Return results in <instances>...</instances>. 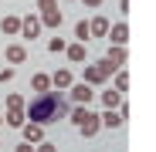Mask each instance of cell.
Segmentation results:
<instances>
[{
	"mask_svg": "<svg viewBox=\"0 0 156 152\" xmlns=\"http://www.w3.org/2000/svg\"><path fill=\"white\" fill-rule=\"evenodd\" d=\"M14 152H37V149H34V145H31V142H20V145H17V149H14Z\"/></svg>",
	"mask_w": 156,
	"mask_h": 152,
	"instance_id": "25",
	"label": "cell"
},
{
	"mask_svg": "<svg viewBox=\"0 0 156 152\" xmlns=\"http://www.w3.org/2000/svg\"><path fill=\"white\" fill-rule=\"evenodd\" d=\"M37 152H58V149L51 145V142H41V145H37Z\"/></svg>",
	"mask_w": 156,
	"mask_h": 152,
	"instance_id": "26",
	"label": "cell"
},
{
	"mask_svg": "<svg viewBox=\"0 0 156 152\" xmlns=\"http://www.w3.org/2000/svg\"><path fill=\"white\" fill-rule=\"evenodd\" d=\"M98 118H102L105 129H122V115H119V112H109V108H105V115H98Z\"/></svg>",
	"mask_w": 156,
	"mask_h": 152,
	"instance_id": "17",
	"label": "cell"
},
{
	"mask_svg": "<svg viewBox=\"0 0 156 152\" xmlns=\"http://www.w3.org/2000/svg\"><path fill=\"white\" fill-rule=\"evenodd\" d=\"M65 54H68V61H85L88 44H68V47H65Z\"/></svg>",
	"mask_w": 156,
	"mask_h": 152,
	"instance_id": "13",
	"label": "cell"
},
{
	"mask_svg": "<svg viewBox=\"0 0 156 152\" xmlns=\"http://www.w3.org/2000/svg\"><path fill=\"white\" fill-rule=\"evenodd\" d=\"M20 132H24V142H31V145H41V142H44V125H34V122H27Z\"/></svg>",
	"mask_w": 156,
	"mask_h": 152,
	"instance_id": "7",
	"label": "cell"
},
{
	"mask_svg": "<svg viewBox=\"0 0 156 152\" xmlns=\"http://www.w3.org/2000/svg\"><path fill=\"white\" fill-rule=\"evenodd\" d=\"M37 10H41V17L51 14V10H58V0H37Z\"/></svg>",
	"mask_w": 156,
	"mask_h": 152,
	"instance_id": "21",
	"label": "cell"
},
{
	"mask_svg": "<svg viewBox=\"0 0 156 152\" xmlns=\"http://www.w3.org/2000/svg\"><path fill=\"white\" fill-rule=\"evenodd\" d=\"M85 7H102V0H82Z\"/></svg>",
	"mask_w": 156,
	"mask_h": 152,
	"instance_id": "27",
	"label": "cell"
},
{
	"mask_svg": "<svg viewBox=\"0 0 156 152\" xmlns=\"http://www.w3.org/2000/svg\"><path fill=\"white\" fill-rule=\"evenodd\" d=\"M31 88H34L37 95H48V91H51V74H34V78H31Z\"/></svg>",
	"mask_w": 156,
	"mask_h": 152,
	"instance_id": "12",
	"label": "cell"
},
{
	"mask_svg": "<svg viewBox=\"0 0 156 152\" xmlns=\"http://www.w3.org/2000/svg\"><path fill=\"white\" fill-rule=\"evenodd\" d=\"M105 61H109L112 68H122V64H126V47H119V44H109V51H105Z\"/></svg>",
	"mask_w": 156,
	"mask_h": 152,
	"instance_id": "9",
	"label": "cell"
},
{
	"mask_svg": "<svg viewBox=\"0 0 156 152\" xmlns=\"http://www.w3.org/2000/svg\"><path fill=\"white\" fill-rule=\"evenodd\" d=\"M71 85H75V74H71V71H65V68H61V71L51 74V88H55V91H68Z\"/></svg>",
	"mask_w": 156,
	"mask_h": 152,
	"instance_id": "5",
	"label": "cell"
},
{
	"mask_svg": "<svg viewBox=\"0 0 156 152\" xmlns=\"http://www.w3.org/2000/svg\"><path fill=\"white\" fill-rule=\"evenodd\" d=\"M88 27H92V37H109V17H92Z\"/></svg>",
	"mask_w": 156,
	"mask_h": 152,
	"instance_id": "11",
	"label": "cell"
},
{
	"mask_svg": "<svg viewBox=\"0 0 156 152\" xmlns=\"http://www.w3.org/2000/svg\"><path fill=\"white\" fill-rule=\"evenodd\" d=\"M20 34L27 41H34L41 34V17H20Z\"/></svg>",
	"mask_w": 156,
	"mask_h": 152,
	"instance_id": "6",
	"label": "cell"
},
{
	"mask_svg": "<svg viewBox=\"0 0 156 152\" xmlns=\"http://www.w3.org/2000/svg\"><path fill=\"white\" fill-rule=\"evenodd\" d=\"M109 41L122 47V44L129 41V27H126V24H112V27H109Z\"/></svg>",
	"mask_w": 156,
	"mask_h": 152,
	"instance_id": "10",
	"label": "cell"
},
{
	"mask_svg": "<svg viewBox=\"0 0 156 152\" xmlns=\"http://www.w3.org/2000/svg\"><path fill=\"white\" fill-rule=\"evenodd\" d=\"M0 31H4V34H20V17L17 14L4 17V20H0Z\"/></svg>",
	"mask_w": 156,
	"mask_h": 152,
	"instance_id": "14",
	"label": "cell"
},
{
	"mask_svg": "<svg viewBox=\"0 0 156 152\" xmlns=\"http://www.w3.org/2000/svg\"><path fill=\"white\" fill-rule=\"evenodd\" d=\"M0 129H4V115H0Z\"/></svg>",
	"mask_w": 156,
	"mask_h": 152,
	"instance_id": "28",
	"label": "cell"
},
{
	"mask_svg": "<svg viewBox=\"0 0 156 152\" xmlns=\"http://www.w3.org/2000/svg\"><path fill=\"white\" fill-rule=\"evenodd\" d=\"M68 98H71V101H78V105H88L95 95H92V85L78 81V85H71V88H68Z\"/></svg>",
	"mask_w": 156,
	"mask_h": 152,
	"instance_id": "4",
	"label": "cell"
},
{
	"mask_svg": "<svg viewBox=\"0 0 156 152\" xmlns=\"http://www.w3.org/2000/svg\"><path fill=\"white\" fill-rule=\"evenodd\" d=\"M61 20H65V17H61V10H51V14H44V17H41V27H61Z\"/></svg>",
	"mask_w": 156,
	"mask_h": 152,
	"instance_id": "19",
	"label": "cell"
},
{
	"mask_svg": "<svg viewBox=\"0 0 156 152\" xmlns=\"http://www.w3.org/2000/svg\"><path fill=\"white\" fill-rule=\"evenodd\" d=\"M75 37H78V44H88V41H92V27H88V20H78V24H75Z\"/></svg>",
	"mask_w": 156,
	"mask_h": 152,
	"instance_id": "16",
	"label": "cell"
},
{
	"mask_svg": "<svg viewBox=\"0 0 156 152\" xmlns=\"http://www.w3.org/2000/svg\"><path fill=\"white\" fill-rule=\"evenodd\" d=\"M122 101H126V98H122V91H115V88H105V91H102V105H105L109 112H115Z\"/></svg>",
	"mask_w": 156,
	"mask_h": 152,
	"instance_id": "8",
	"label": "cell"
},
{
	"mask_svg": "<svg viewBox=\"0 0 156 152\" xmlns=\"http://www.w3.org/2000/svg\"><path fill=\"white\" fill-rule=\"evenodd\" d=\"M65 47H68V44H65L61 37H51V41H48V51H51V54H61Z\"/></svg>",
	"mask_w": 156,
	"mask_h": 152,
	"instance_id": "22",
	"label": "cell"
},
{
	"mask_svg": "<svg viewBox=\"0 0 156 152\" xmlns=\"http://www.w3.org/2000/svg\"><path fill=\"white\" fill-rule=\"evenodd\" d=\"M112 71H119V68H112L109 61L88 64V68H85V85H102V81H109V78H112Z\"/></svg>",
	"mask_w": 156,
	"mask_h": 152,
	"instance_id": "3",
	"label": "cell"
},
{
	"mask_svg": "<svg viewBox=\"0 0 156 152\" xmlns=\"http://www.w3.org/2000/svg\"><path fill=\"white\" fill-rule=\"evenodd\" d=\"M24 58H27V47H24V44H10L7 47V61L10 64H20Z\"/></svg>",
	"mask_w": 156,
	"mask_h": 152,
	"instance_id": "15",
	"label": "cell"
},
{
	"mask_svg": "<svg viewBox=\"0 0 156 152\" xmlns=\"http://www.w3.org/2000/svg\"><path fill=\"white\" fill-rule=\"evenodd\" d=\"M71 122L78 125V132H82L85 139H92L98 129H102V118L95 115V112H88L85 105H78V108H71Z\"/></svg>",
	"mask_w": 156,
	"mask_h": 152,
	"instance_id": "2",
	"label": "cell"
},
{
	"mask_svg": "<svg viewBox=\"0 0 156 152\" xmlns=\"http://www.w3.org/2000/svg\"><path fill=\"white\" fill-rule=\"evenodd\" d=\"M10 78H14V68H4V71H0V85L10 81Z\"/></svg>",
	"mask_w": 156,
	"mask_h": 152,
	"instance_id": "24",
	"label": "cell"
},
{
	"mask_svg": "<svg viewBox=\"0 0 156 152\" xmlns=\"http://www.w3.org/2000/svg\"><path fill=\"white\" fill-rule=\"evenodd\" d=\"M4 125H14V129H24V125H27V115H24V112H7V115H4Z\"/></svg>",
	"mask_w": 156,
	"mask_h": 152,
	"instance_id": "18",
	"label": "cell"
},
{
	"mask_svg": "<svg viewBox=\"0 0 156 152\" xmlns=\"http://www.w3.org/2000/svg\"><path fill=\"white\" fill-rule=\"evenodd\" d=\"M24 108H27L24 95H7V112H24Z\"/></svg>",
	"mask_w": 156,
	"mask_h": 152,
	"instance_id": "20",
	"label": "cell"
},
{
	"mask_svg": "<svg viewBox=\"0 0 156 152\" xmlns=\"http://www.w3.org/2000/svg\"><path fill=\"white\" fill-rule=\"evenodd\" d=\"M126 88H129V74L119 71V74H115V91H126Z\"/></svg>",
	"mask_w": 156,
	"mask_h": 152,
	"instance_id": "23",
	"label": "cell"
},
{
	"mask_svg": "<svg viewBox=\"0 0 156 152\" xmlns=\"http://www.w3.org/2000/svg\"><path fill=\"white\" fill-rule=\"evenodd\" d=\"M24 115H27V122H34V125H44V122L68 118V115H71V105H68V98H65L61 91L51 88L48 95H37L34 101H27Z\"/></svg>",
	"mask_w": 156,
	"mask_h": 152,
	"instance_id": "1",
	"label": "cell"
}]
</instances>
